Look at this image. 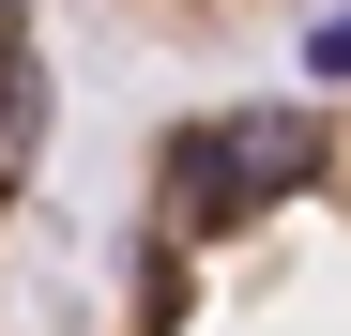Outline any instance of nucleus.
Returning a JSON list of instances; mask_svg holds the SVG:
<instances>
[{"label":"nucleus","instance_id":"7ed1b4c3","mask_svg":"<svg viewBox=\"0 0 351 336\" xmlns=\"http://www.w3.org/2000/svg\"><path fill=\"white\" fill-rule=\"evenodd\" d=\"M138 31H260V16H306V0H123Z\"/></svg>","mask_w":351,"mask_h":336},{"label":"nucleus","instance_id":"f257e3e1","mask_svg":"<svg viewBox=\"0 0 351 336\" xmlns=\"http://www.w3.org/2000/svg\"><path fill=\"white\" fill-rule=\"evenodd\" d=\"M107 336H351V77L153 123L107 245Z\"/></svg>","mask_w":351,"mask_h":336},{"label":"nucleus","instance_id":"f03ea898","mask_svg":"<svg viewBox=\"0 0 351 336\" xmlns=\"http://www.w3.org/2000/svg\"><path fill=\"white\" fill-rule=\"evenodd\" d=\"M31 138H46V62H31V0H0V230H16Z\"/></svg>","mask_w":351,"mask_h":336}]
</instances>
